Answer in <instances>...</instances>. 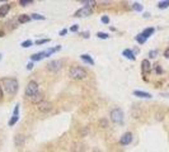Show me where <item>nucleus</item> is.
Returning a JSON list of instances; mask_svg holds the SVG:
<instances>
[{"instance_id":"4be33fe9","label":"nucleus","mask_w":169,"mask_h":152,"mask_svg":"<svg viewBox=\"0 0 169 152\" xmlns=\"http://www.w3.org/2000/svg\"><path fill=\"white\" fill-rule=\"evenodd\" d=\"M136 41H137V43H140V44H144L145 42H146V39H145L141 34H137V36H136Z\"/></svg>"},{"instance_id":"6ab92c4d","label":"nucleus","mask_w":169,"mask_h":152,"mask_svg":"<svg viewBox=\"0 0 169 152\" xmlns=\"http://www.w3.org/2000/svg\"><path fill=\"white\" fill-rule=\"evenodd\" d=\"M168 6H169V0H164V1H159L158 3L159 9H167Z\"/></svg>"},{"instance_id":"a878e982","label":"nucleus","mask_w":169,"mask_h":152,"mask_svg":"<svg viewBox=\"0 0 169 152\" xmlns=\"http://www.w3.org/2000/svg\"><path fill=\"white\" fill-rule=\"evenodd\" d=\"M156 56H158V49H151V51L149 52V57H150V58H155Z\"/></svg>"},{"instance_id":"1a4fd4ad","label":"nucleus","mask_w":169,"mask_h":152,"mask_svg":"<svg viewBox=\"0 0 169 152\" xmlns=\"http://www.w3.org/2000/svg\"><path fill=\"white\" fill-rule=\"evenodd\" d=\"M141 71H143L144 75L149 74L151 71V65L149 62V60H143L141 61Z\"/></svg>"},{"instance_id":"c9c22d12","label":"nucleus","mask_w":169,"mask_h":152,"mask_svg":"<svg viewBox=\"0 0 169 152\" xmlns=\"http://www.w3.org/2000/svg\"><path fill=\"white\" fill-rule=\"evenodd\" d=\"M32 68H33V63L29 62L28 65H27V70H32Z\"/></svg>"},{"instance_id":"f257e3e1","label":"nucleus","mask_w":169,"mask_h":152,"mask_svg":"<svg viewBox=\"0 0 169 152\" xmlns=\"http://www.w3.org/2000/svg\"><path fill=\"white\" fill-rule=\"evenodd\" d=\"M1 84V87L4 90H5V93L8 95H15L17 94V91H18V80L17 79H14V77H3L1 79V81H0Z\"/></svg>"},{"instance_id":"58836bf2","label":"nucleus","mask_w":169,"mask_h":152,"mask_svg":"<svg viewBox=\"0 0 169 152\" xmlns=\"http://www.w3.org/2000/svg\"><path fill=\"white\" fill-rule=\"evenodd\" d=\"M144 17H145V18H149V17H150V14H149V13H145Z\"/></svg>"},{"instance_id":"6e6552de","label":"nucleus","mask_w":169,"mask_h":152,"mask_svg":"<svg viewBox=\"0 0 169 152\" xmlns=\"http://www.w3.org/2000/svg\"><path fill=\"white\" fill-rule=\"evenodd\" d=\"M132 142V133L131 132H126L122 134V137L120 138V143L122 144V146H127V144H130Z\"/></svg>"},{"instance_id":"393cba45","label":"nucleus","mask_w":169,"mask_h":152,"mask_svg":"<svg viewBox=\"0 0 169 152\" xmlns=\"http://www.w3.org/2000/svg\"><path fill=\"white\" fill-rule=\"evenodd\" d=\"M99 125H101L102 128H107V127H108V120H107V119H101V120H99Z\"/></svg>"},{"instance_id":"473e14b6","label":"nucleus","mask_w":169,"mask_h":152,"mask_svg":"<svg viewBox=\"0 0 169 152\" xmlns=\"http://www.w3.org/2000/svg\"><path fill=\"white\" fill-rule=\"evenodd\" d=\"M78 29H79V25L75 24V25H72L70 28V32H78Z\"/></svg>"},{"instance_id":"39448f33","label":"nucleus","mask_w":169,"mask_h":152,"mask_svg":"<svg viewBox=\"0 0 169 152\" xmlns=\"http://www.w3.org/2000/svg\"><path fill=\"white\" fill-rule=\"evenodd\" d=\"M92 13H93V8L89 6V5H85V6L80 8L79 10H76L75 14H74V17H76V18H80V17H89Z\"/></svg>"},{"instance_id":"f704fd0d","label":"nucleus","mask_w":169,"mask_h":152,"mask_svg":"<svg viewBox=\"0 0 169 152\" xmlns=\"http://www.w3.org/2000/svg\"><path fill=\"white\" fill-rule=\"evenodd\" d=\"M80 36H83L84 38H88L89 37V32H83V33H80Z\"/></svg>"},{"instance_id":"20e7f679","label":"nucleus","mask_w":169,"mask_h":152,"mask_svg":"<svg viewBox=\"0 0 169 152\" xmlns=\"http://www.w3.org/2000/svg\"><path fill=\"white\" fill-rule=\"evenodd\" d=\"M38 93V84L37 81H34V80H32V81H29L28 84H27V86H26V90H24V94H26V96L31 99L32 96H34Z\"/></svg>"},{"instance_id":"ddd939ff","label":"nucleus","mask_w":169,"mask_h":152,"mask_svg":"<svg viewBox=\"0 0 169 152\" xmlns=\"http://www.w3.org/2000/svg\"><path fill=\"white\" fill-rule=\"evenodd\" d=\"M133 95L137 98H143V99H151V94L146 93V91H140V90H135L133 91Z\"/></svg>"},{"instance_id":"f3484780","label":"nucleus","mask_w":169,"mask_h":152,"mask_svg":"<svg viewBox=\"0 0 169 152\" xmlns=\"http://www.w3.org/2000/svg\"><path fill=\"white\" fill-rule=\"evenodd\" d=\"M122 55H124L125 57H126V58H129V60H135L136 58V57H135V53H133V51H131V49H125V51L124 52H122Z\"/></svg>"},{"instance_id":"5701e85b","label":"nucleus","mask_w":169,"mask_h":152,"mask_svg":"<svg viewBox=\"0 0 169 152\" xmlns=\"http://www.w3.org/2000/svg\"><path fill=\"white\" fill-rule=\"evenodd\" d=\"M32 3H33V0H19V5H22V6H27Z\"/></svg>"},{"instance_id":"9b49d317","label":"nucleus","mask_w":169,"mask_h":152,"mask_svg":"<svg viewBox=\"0 0 169 152\" xmlns=\"http://www.w3.org/2000/svg\"><path fill=\"white\" fill-rule=\"evenodd\" d=\"M10 10V4H3V5H0V18H4L5 15H8V13H9Z\"/></svg>"},{"instance_id":"2f4dec72","label":"nucleus","mask_w":169,"mask_h":152,"mask_svg":"<svg viewBox=\"0 0 169 152\" xmlns=\"http://www.w3.org/2000/svg\"><path fill=\"white\" fill-rule=\"evenodd\" d=\"M102 23H104V24H108V23H109V18L106 17V15H104V17H102Z\"/></svg>"},{"instance_id":"c85d7f7f","label":"nucleus","mask_w":169,"mask_h":152,"mask_svg":"<svg viewBox=\"0 0 169 152\" xmlns=\"http://www.w3.org/2000/svg\"><path fill=\"white\" fill-rule=\"evenodd\" d=\"M47 42H50V39H48V38H46V39H38V41H36V42H34V43H36L37 46H40V44L47 43Z\"/></svg>"},{"instance_id":"4c0bfd02","label":"nucleus","mask_w":169,"mask_h":152,"mask_svg":"<svg viewBox=\"0 0 169 152\" xmlns=\"http://www.w3.org/2000/svg\"><path fill=\"white\" fill-rule=\"evenodd\" d=\"M3 98V87H1V85H0V99Z\"/></svg>"},{"instance_id":"c756f323","label":"nucleus","mask_w":169,"mask_h":152,"mask_svg":"<svg viewBox=\"0 0 169 152\" xmlns=\"http://www.w3.org/2000/svg\"><path fill=\"white\" fill-rule=\"evenodd\" d=\"M155 71H156V74L158 75H162L163 74V68L159 66V65H155Z\"/></svg>"},{"instance_id":"2eb2a0df","label":"nucleus","mask_w":169,"mask_h":152,"mask_svg":"<svg viewBox=\"0 0 169 152\" xmlns=\"http://www.w3.org/2000/svg\"><path fill=\"white\" fill-rule=\"evenodd\" d=\"M45 57H46L45 51H42V52H38V53L32 55V56H31V60H32V61H41V60H43Z\"/></svg>"},{"instance_id":"9d476101","label":"nucleus","mask_w":169,"mask_h":152,"mask_svg":"<svg viewBox=\"0 0 169 152\" xmlns=\"http://www.w3.org/2000/svg\"><path fill=\"white\" fill-rule=\"evenodd\" d=\"M24 142H26V137L23 134H17L14 137V144L17 147H23L24 146Z\"/></svg>"},{"instance_id":"7ed1b4c3","label":"nucleus","mask_w":169,"mask_h":152,"mask_svg":"<svg viewBox=\"0 0 169 152\" xmlns=\"http://www.w3.org/2000/svg\"><path fill=\"white\" fill-rule=\"evenodd\" d=\"M109 117H111V120H112L113 123H116V124L124 123V112H122V109H120V108H114V109L111 110Z\"/></svg>"},{"instance_id":"a211bd4d","label":"nucleus","mask_w":169,"mask_h":152,"mask_svg":"<svg viewBox=\"0 0 169 152\" xmlns=\"http://www.w3.org/2000/svg\"><path fill=\"white\" fill-rule=\"evenodd\" d=\"M80 58H82L85 63H89V65H92V66H94V60L89 55H80Z\"/></svg>"},{"instance_id":"a19ab883","label":"nucleus","mask_w":169,"mask_h":152,"mask_svg":"<svg viewBox=\"0 0 169 152\" xmlns=\"http://www.w3.org/2000/svg\"><path fill=\"white\" fill-rule=\"evenodd\" d=\"M93 152H99V151H98V150H94V151H93Z\"/></svg>"},{"instance_id":"cd10ccee","label":"nucleus","mask_w":169,"mask_h":152,"mask_svg":"<svg viewBox=\"0 0 169 152\" xmlns=\"http://www.w3.org/2000/svg\"><path fill=\"white\" fill-rule=\"evenodd\" d=\"M18 119H19V117H11V119L9 120V125H10V127H11V125H14L15 123H17V122H18Z\"/></svg>"},{"instance_id":"f8f14e48","label":"nucleus","mask_w":169,"mask_h":152,"mask_svg":"<svg viewBox=\"0 0 169 152\" xmlns=\"http://www.w3.org/2000/svg\"><path fill=\"white\" fill-rule=\"evenodd\" d=\"M29 100L32 101L33 104H37V105H38V104H40L41 101H43V100H45V98H43V94L38 91V93H37L36 95H34V96H32V98H31Z\"/></svg>"},{"instance_id":"f03ea898","label":"nucleus","mask_w":169,"mask_h":152,"mask_svg":"<svg viewBox=\"0 0 169 152\" xmlns=\"http://www.w3.org/2000/svg\"><path fill=\"white\" fill-rule=\"evenodd\" d=\"M69 76L72 80H84L88 76V72L84 67L82 66H72L69 70Z\"/></svg>"},{"instance_id":"bb28decb","label":"nucleus","mask_w":169,"mask_h":152,"mask_svg":"<svg viewBox=\"0 0 169 152\" xmlns=\"http://www.w3.org/2000/svg\"><path fill=\"white\" fill-rule=\"evenodd\" d=\"M97 37L98 38H102V39H107V38H108L109 36L107 33H103V32H98L97 33Z\"/></svg>"},{"instance_id":"79ce46f5","label":"nucleus","mask_w":169,"mask_h":152,"mask_svg":"<svg viewBox=\"0 0 169 152\" xmlns=\"http://www.w3.org/2000/svg\"><path fill=\"white\" fill-rule=\"evenodd\" d=\"M0 60H1V55H0Z\"/></svg>"},{"instance_id":"7c9ffc66","label":"nucleus","mask_w":169,"mask_h":152,"mask_svg":"<svg viewBox=\"0 0 169 152\" xmlns=\"http://www.w3.org/2000/svg\"><path fill=\"white\" fill-rule=\"evenodd\" d=\"M18 113H19V104H17L14 106V110H13V115L14 117H18Z\"/></svg>"},{"instance_id":"e433bc0d","label":"nucleus","mask_w":169,"mask_h":152,"mask_svg":"<svg viewBox=\"0 0 169 152\" xmlns=\"http://www.w3.org/2000/svg\"><path fill=\"white\" fill-rule=\"evenodd\" d=\"M66 33H67V29H62V30L60 32V36H65Z\"/></svg>"},{"instance_id":"ea45409f","label":"nucleus","mask_w":169,"mask_h":152,"mask_svg":"<svg viewBox=\"0 0 169 152\" xmlns=\"http://www.w3.org/2000/svg\"><path fill=\"white\" fill-rule=\"evenodd\" d=\"M0 37H4V32H3V30H0Z\"/></svg>"},{"instance_id":"aec40b11","label":"nucleus","mask_w":169,"mask_h":152,"mask_svg":"<svg viewBox=\"0 0 169 152\" xmlns=\"http://www.w3.org/2000/svg\"><path fill=\"white\" fill-rule=\"evenodd\" d=\"M132 9L135 10V11H143L144 6L141 5L140 3H133V4H132Z\"/></svg>"},{"instance_id":"4468645a","label":"nucleus","mask_w":169,"mask_h":152,"mask_svg":"<svg viewBox=\"0 0 169 152\" xmlns=\"http://www.w3.org/2000/svg\"><path fill=\"white\" fill-rule=\"evenodd\" d=\"M154 32H155V29L153 28V27H150V28L144 29V30H143V33H141V36H143V37L145 38V39H148V38L150 37V36H153V33H154Z\"/></svg>"},{"instance_id":"dca6fc26","label":"nucleus","mask_w":169,"mask_h":152,"mask_svg":"<svg viewBox=\"0 0 169 152\" xmlns=\"http://www.w3.org/2000/svg\"><path fill=\"white\" fill-rule=\"evenodd\" d=\"M31 15H28V14H21L18 17V22L21 23V24H24V23H28L29 20H31Z\"/></svg>"},{"instance_id":"412c9836","label":"nucleus","mask_w":169,"mask_h":152,"mask_svg":"<svg viewBox=\"0 0 169 152\" xmlns=\"http://www.w3.org/2000/svg\"><path fill=\"white\" fill-rule=\"evenodd\" d=\"M33 44V42L32 41H31V39H27V41H24V42H22V47L23 48H28V47H31V46H32Z\"/></svg>"},{"instance_id":"b1692460","label":"nucleus","mask_w":169,"mask_h":152,"mask_svg":"<svg viewBox=\"0 0 169 152\" xmlns=\"http://www.w3.org/2000/svg\"><path fill=\"white\" fill-rule=\"evenodd\" d=\"M31 18H32V19H36V20H38V19L43 20V19H45L43 15H40V14H36V13H34V14H31Z\"/></svg>"},{"instance_id":"0eeeda50","label":"nucleus","mask_w":169,"mask_h":152,"mask_svg":"<svg viewBox=\"0 0 169 152\" xmlns=\"http://www.w3.org/2000/svg\"><path fill=\"white\" fill-rule=\"evenodd\" d=\"M37 109L40 110L41 113H47V112H50V110L52 109V103H50L47 100H43V101H41L40 104L37 105Z\"/></svg>"},{"instance_id":"423d86ee","label":"nucleus","mask_w":169,"mask_h":152,"mask_svg":"<svg viewBox=\"0 0 169 152\" xmlns=\"http://www.w3.org/2000/svg\"><path fill=\"white\" fill-rule=\"evenodd\" d=\"M61 67H62V61L60 60H52L47 63V70L51 72H57Z\"/></svg>"},{"instance_id":"72a5a7b5","label":"nucleus","mask_w":169,"mask_h":152,"mask_svg":"<svg viewBox=\"0 0 169 152\" xmlns=\"http://www.w3.org/2000/svg\"><path fill=\"white\" fill-rule=\"evenodd\" d=\"M164 57H165V58H169V47L164 51Z\"/></svg>"}]
</instances>
